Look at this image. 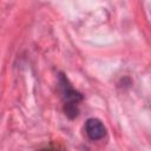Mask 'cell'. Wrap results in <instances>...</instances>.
<instances>
[{
	"instance_id": "cell-1",
	"label": "cell",
	"mask_w": 151,
	"mask_h": 151,
	"mask_svg": "<svg viewBox=\"0 0 151 151\" xmlns=\"http://www.w3.org/2000/svg\"><path fill=\"white\" fill-rule=\"evenodd\" d=\"M58 83H59V87L61 91L64 113L68 119H74L79 114V104L81 103L84 97L80 92H78L72 86V84L70 83L65 73L59 72Z\"/></svg>"
},
{
	"instance_id": "cell-2",
	"label": "cell",
	"mask_w": 151,
	"mask_h": 151,
	"mask_svg": "<svg viewBox=\"0 0 151 151\" xmlns=\"http://www.w3.org/2000/svg\"><path fill=\"white\" fill-rule=\"evenodd\" d=\"M85 132L91 140H101L107 134V129L98 118H88L85 122Z\"/></svg>"
},
{
	"instance_id": "cell-3",
	"label": "cell",
	"mask_w": 151,
	"mask_h": 151,
	"mask_svg": "<svg viewBox=\"0 0 151 151\" xmlns=\"http://www.w3.org/2000/svg\"><path fill=\"white\" fill-rule=\"evenodd\" d=\"M41 151H48V150H41Z\"/></svg>"
}]
</instances>
